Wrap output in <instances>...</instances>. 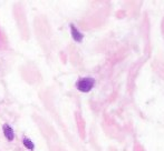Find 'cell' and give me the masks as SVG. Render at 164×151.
<instances>
[{
	"label": "cell",
	"mask_w": 164,
	"mask_h": 151,
	"mask_svg": "<svg viewBox=\"0 0 164 151\" xmlns=\"http://www.w3.org/2000/svg\"><path fill=\"white\" fill-rule=\"evenodd\" d=\"M94 83H95L94 79H92V78H84V79H80V80L77 82V88H78V90H80V91L88 92L93 88Z\"/></svg>",
	"instance_id": "cell-1"
},
{
	"label": "cell",
	"mask_w": 164,
	"mask_h": 151,
	"mask_svg": "<svg viewBox=\"0 0 164 151\" xmlns=\"http://www.w3.org/2000/svg\"><path fill=\"white\" fill-rule=\"evenodd\" d=\"M4 133H5V136H6V138H7L8 140H12V139H14V137H15L12 129H11L8 125H4Z\"/></svg>",
	"instance_id": "cell-2"
},
{
	"label": "cell",
	"mask_w": 164,
	"mask_h": 151,
	"mask_svg": "<svg viewBox=\"0 0 164 151\" xmlns=\"http://www.w3.org/2000/svg\"><path fill=\"white\" fill-rule=\"evenodd\" d=\"M70 29H72V35H73V38L75 39V40L80 41L82 39H83V35H80L79 31H78V30H77L73 25L70 26Z\"/></svg>",
	"instance_id": "cell-3"
},
{
	"label": "cell",
	"mask_w": 164,
	"mask_h": 151,
	"mask_svg": "<svg viewBox=\"0 0 164 151\" xmlns=\"http://www.w3.org/2000/svg\"><path fill=\"white\" fill-rule=\"evenodd\" d=\"M24 144H25L26 148H28L30 150H33L34 149V143L28 139V138H25V139H24Z\"/></svg>",
	"instance_id": "cell-4"
}]
</instances>
